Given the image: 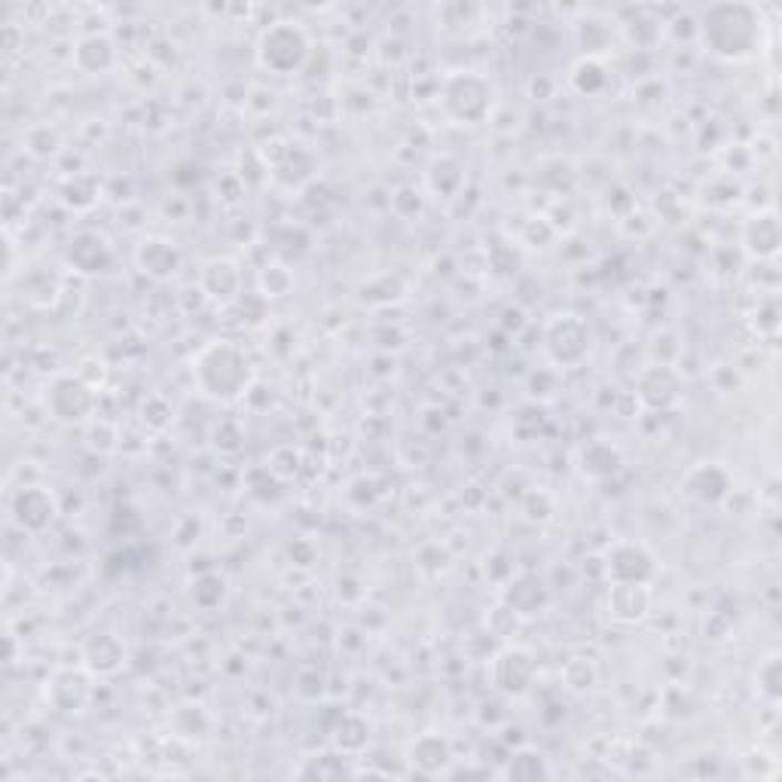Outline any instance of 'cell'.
Returning <instances> with one entry per match:
<instances>
[{
  "label": "cell",
  "instance_id": "1",
  "mask_svg": "<svg viewBox=\"0 0 782 782\" xmlns=\"http://www.w3.org/2000/svg\"><path fill=\"white\" fill-rule=\"evenodd\" d=\"M696 34L719 59H752L761 47V12L752 3H712L700 12Z\"/></svg>",
  "mask_w": 782,
  "mask_h": 782
},
{
  "label": "cell",
  "instance_id": "2",
  "mask_svg": "<svg viewBox=\"0 0 782 782\" xmlns=\"http://www.w3.org/2000/svg\"><path fill=\"white\" fill-rule=\"evenodd\" d=\"M196 382L214 401H235L251 389L254 382V367L248 354L232 345V342H211L196 358Z\"/></svg>",
  "mask_w": 782,
  "mask_h": 782
},
{
  "label": "cell",
  "instance_id": "3",
  "mask_svg": "<svg viewBox=\"0 0 782 782\" xmlns=\"http://www.w3.org/2000/svg\"><path fill=\"white\" fill-rule=\"evenodd\" d=\"M309 56H312V43L297 22H272L257 37V64L269 73H279V77L300 73Z\"/></svg>",
  "mask_w": 782,
  "mask_h": 782
},
{
  "label": "cell",
  "instance_id": "4",
  "mask_svg": "<svg viewBox=\"0 0 782 782\" xmlns=\"http://www.w3.org/2000/svg\"><path fill=\"white\" fill-rule=\"evenodd\" d=\"M440 98H443V108H447L452 120L468 122V126L492 120V101L495 98H492L489 80L480 73L459 71L447 77Z\"/></svg>",
  "mask_w": 782,
  "mask_h": 782
},
{
  "label": "cell",
  "instance_id": "5",
  "mask_svg": "<svg viewBox=\"0 0 782 782\" xmlns=\"http://www.w3.org/2000/svg\"><path fill=\"white\" fill-rule=\"evenodd\" d=\"M544 349L557 367L584 364L590 354V330L578 315H557L544 330Z\"/></svg>",
  "mask_w": 782,
  "mask_h": 782
},
{
  "label": "cell",
  "instance_id": "6",
  "mask_svg": "<svg viewBox=\"0 0 782 782\" xmlns=\"http://www.w3.org/2000/svg\"><path fill=\"white\" fill-rule=\"evenodd\" d=\"M489 675H492V688L501 691L504 696L529 694L538 675L535 654H532L529 648H504V651H499L495 660H492Z\"/></svg>",
  "mask_w": 782,
  "mask_h": 782
},
{
  "label": "cell",
  "instance_id": "7",
  "mask_svg": "<svg viewBox=\"0 0 782 782\" xmlns=\"http://www.w3.org/2000/svg\"><path fill=\"white\" fill-rule=\"evenodd\" d=\"M605 574L611 584H651V578L658 574V560L639 541H618L605 553Z\"/></svg>",
  "mask_w": 782,
  "mask_h": 782
},
{
  "label": "cell",
  "instance_id": "8",
  "mask_svg": "<svg viewBox=\"0 0 782 782\" xmlns=\"http://www.w3.org/2000/svg\"><path fill=\"white\" fill-rule=\"evenodd\" d=\"M635 398L645 410L663 413L682 398V377L672 364H648L635 379Z\"/></svg>",
  "mask_w": 782,
  "mask_h": 782
},
{
  "label": "cell",
  "instance_id": "9",
  "mask_svg": "<svg viewBox=\"0 0 782 782\" xmlns=\"http://www.w3.org/2000/svg\"><path fill=\"white\" fill-rule=\"evenodd\" d=\"M47 403L59 422H80L96 407V389H89L80 377H61L52 382Z\"/></svg>",
  "mask_w": 782,
  "mask_h": 782
},
{
  "label": "cell",
  "instance_id": "10",
  "mask_svg": "<svg viewBox=\"0 0 782 782\" xmlns=\"http://www.w3.org/2000/svg\"><path fill=\"white\" fill-rule=\"evenodd\" d=\"M682 492L700 504H721L733 492V477L721 462H700L684 474Z\"/></svg>",
  "mask_w": 782,
  "mask_h": 782
},
{
  "label": "cell",
  "instance_id": "11",
  "mask_svg": "<svg viewBox=\"0 0 782 782\" xmlns=\"http://www.w3.org/2000/svg\"><path fill=\"white\" fill-rule=\"evenodd\" d=\"M12 520L22 525L24 532H43L56 520V499L43 487H22L10 501Z\"/></svg>",
  "mask_w": 782,
  "mask_h": 782
},
{
  "label": "cell",
  "instance_id": "12",
  "mask_svg": "<svg viewBox=\"0 0 782 782\" xmlns=\"http://www.w3.org/2000/svg\"><path fill=\"white\" fill-rule=\"evenodd\" d=\"M740 242H743V251L752 257V260H773V257L780 254L782 227L776 211H773V208L755 211V214L743 223Z\"/></svg>",
  "mask_w": 782,
  "mask_h": 782
},
{
  "label": "cell",
  "instance_id": "13",
  "mask_svg": "<svg viewBox=\"0 0 782 782\" xmlns=\"http://www.w3.org/2000/svg\"><path fill=\"white\" fill-rule=\"evenodd\" d=\"M134 260H138V267H141L144 275H150V279L157 281L174 279L183 263L181 248L174 242H169V239H159V235H150V239H144V242L138 244Z\"/></svg>",
  "mask_w": 782,
  "mask_h": 782
},
{
  "label": "cell",
  "instance_id": "14",
  "mask_svg": "<svg viewBox=\"0 0 782 782\" xmlns=\"http://www.w3.org/2000/svg\"><path fill=\"white\" fill-rule=\"evenodd\" d=\"M407 761L419 773H425V776H440V773H447L452 761L450 740L434 731L422 733V736H415L413 743L407 745Z\"/></svg>",
  "mask_w": 782,
  "mask_h": 782
},
{
  "label": "cell",
  "instance_id": "15",
  "mask_svg": "<svg viewBox=\"0 0 782 782\" xmlns=\"http://www.w3.org/2000/svg\"><path fill=\"white\" fill-rule=\"evenodd\" d=\"M47 696L61 712H80L92 696V679L83 670H59L49 679Z\"/></svg>",
  "mask_w": 782,
  "mask_h": 782
},
{
  "label": "cell",
  "instance_id": "16",
  "mask_svg": "<svg viewBox=\"0 0 782 782\" xmlns=\"http://www.w3.org/2000/svg\"><path fill=\"white\" fill-rule=\"evenodd\" d=\"M199 288L211 300L230 303L242 291V269H239V263H232L230 257H214V260H208L205 267H202Z\"/></svg>",
  "mask_w": 782,
  "mask_h": 782
},
{
  "label": "cell",
  "instance_id": "17",
  "mask_svg": "<svg viewBox=\"0 0 782 782\" xmlns=\"http://www.w3.org/2000/svg\"><path fill=\"white\" fill-rule=\"evenodd\" d=\"M651 611V590L648 584H611L609 614L618 623L645 621Z\"/></svg>",
  "mask_w": 782,
  "mask_h": 782
},
{
  "label": "cell",
  "instance_id": "18",
  "mask_svg": "<svg viewBox=\"0 0 782 782\" xmlns=\"http://www.w3.org/2000/svg\"><path fill=\"white\" fill-rule=\"evenodd\" d=\"M83 663L92 675H113L126 666V645L120 635L98 633L83 648Z\"/></svg>",
  "mask_w": 782,
  "mask_h": 782
},
{
  "label": "cell",
  "instance_id": "19",
  "mask_svg": "<svg viewBox=\"0 0 782 782\" xmlns=\"http://www.w3.org/2000/svg\"><path fill=\"white\" fill-rule=\"evenodd\" d=\"M68 260H71L73 269H80L86 275H96V272H104L110 267V244L104 235L98 232H80L73 235L71 248H68Z\"/></svg>",
  "mask_w": 782,
  "mask_h": 782
},
{
  "label": "cell",
  "instance_id": "20",
  "mask_svg": "<svg viewBox=\"0 0 782 782\" xmlns=\"http://www.w3.org/2000/svg\"><path fill=\"white\" fill-rule=\"evenodd\" d=\"M73 61L86 73H108L117 64V47L108 34H89L73 49Z\"/></svg>",
  "mask_w": 782,
  "mask_h": 782
},
{
  "label": "cell",
  "instance_id": "21",
  "mask_svg": "<svg viewBox=\"0 0 782 782\" xmlns=\"http://www.w3.org/2000/svg\"><path fill=\"white\" fill-rule=\"evenodd\" d=\"M504 780H523V782H538V780H550L553 776V768L550 761L544 758V752H538L532 745H523L517 749L511 758H508V768L501 773Z\"/></svg>",
  "mask_w": 782,
  "mask_h": 782
},
{
  "label": "cell",
  "instance_id": "22",
  "mask_svg": "<svg viewBox=\"0 0 782 782\" xmlns=\"http://www.w3.org/2000/svg\"><path fill=\"white\" fill-rule=\"evenodd\" d=\"M504 599L517 614H535L538 609L548 605V590L535 578H517L508 584V596Z\"/></svg>",
  "mask_w": 782,
  "mask_h": 782
},
{
  "label": "cell",
  "instance_id": "23",
  "mask_svg": "<svg viewBox=\"0 0 782 782\" xmlns=\"http://www.w3.org/2000/svg\"><path fill=\"white\" fill-rule=\"evenodd\" d=\"M569 83H572L578 96H599L609 86V68L599 59H593V56H586V59H581L572 68Z\"/></svg>",
  "mask_w": 782,
  "mask_h": 782
},
{
  "label": "cell",
  "instance_id": "24",
  "mask_svg": "<svg viewBox=\"0 0 782 782\" xmlns=\"http://www.w3.org/2000/svg\"><path fill=\"white\" fill-rule=\"evenodd\" d=\"M333 743L340 749L342 755H358L367 743H370V724L358 715H345V719L337 724V733H333Z\"/></svg>",
  "mask_w": 782,
  "mask_h": 782
},
{
  "label": "cell",
  "instance_id": "25",
  "mask_svg": "<svg viewBox=\"0 0 782 782\" xmlns=\"http://www.w3.org/2000/svg\"><path fill=\"white\" fill-rule=\"evenodd\" d=\"M755 682H758V691H761V696H764V700H770V703H776V700H780L782 696V658L780 654H770V658H764L761 663H758Z\"/></svg>",
  "mask_w": 782,
  "mask_h": 782
},
{
  "label": "cell",
  "instance_id": "26",
  "mask_svg": "<svg viewBox=\"0 0 782 782\" xmlns=\"http://www.w3.org/2000/svg\"><path fill=\"white\" fill-rule=\"evenodd\" d=\"M223 593H227V581L220 574L208 572L193 581V602L199 609H218L223 602Z\"/></svg>",
  "mask_w": 782,
  "mask_h": 782
},
{
  "label": "cell",
  "instance_id": "27",
  "mask_svg": "<svg viewBox=\"0 0 782 782\" xmlns=\"http://www.w3.org/2000/svg\"><path fill=\"white\" fill-rule=\"evenodd\" d=\"M599 455H602V459H596V455H593V450H590V447H584V452H581L584 474L609 477V474H614L618 468H621V452L614 450V447H609V443H602V447H599Z\"/></svg>",
  "mask_w": 782,
  "mask_h": 782
},
{
  "label": "cell",
  "instance_id": "28",
  "mask_svg": "<svg viewBox=\"0 0 782 782\" xmlns=\"http://www.w3.org/2000/svg\"><path fill=\"white\" fill-rule=\"evenodd\" d=\"M562 679H565V684H569V691H574V694H584V691H590V688L596 684V666H593L590 660L574 658L565 663Z\"/></svg>",
  "mask_w": 782,
  "mask_h": 782
},
{
  "label": "cell",
  "instance_id": "29",
  "mask_svg": "<svg viewBox=\"0 0 782 782\" xmlns=\"http://www.w3.org/2000/svg\"><path fill=\"white\" fill-rule=\"evenodd\" d=\"M260 281H263V297H284L293 284L291 272L284 267H267Z\"/></svg>",
  "mask_w": 782,
  "mask_h": 782
},
{
  "label": "cell",
  "instance_id": "30",
  "mask_svg": "<svg viewBox=\"0 0 782 782\" xmlns=\"http://www.w3.org/2000/svg\"><path fill=\"white\" fill-rule=\"evenodd\" d=\"M776 328H780V303H776V297H770V300L758 305V330L773 337Z\"/></svg>",
  "mask_w": 782,
  "mask_h": 782
}]
</instances>
